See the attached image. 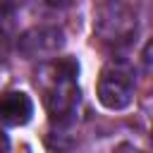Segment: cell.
I'll return each instance as SVG.
<instances>
[{"mask_svg": "<svg viewBox=\"0 0 153 153\" xmlns=\"http://www.w3.org/2000/svg\"><path fill=\"white\" fill-rule=\"evenodd\" d=\"M65 45V31L55 24H38L17 38V53L26 60H48Z\"/></svg>", "mask_w": 153, "mask_h": 153, "instance_id": "obj_4", "label": "cell"}, {"mask_svg": "<svg viewBox=\"0 0 153 153\" xmlns=\"http://www.w3.org/2000/svg\"><path fill=\"white\" fill-rule=\"evenodd\" d=\"M33 115V100L29 93L10 88L0 93V124L2 127H22Z\"/></svg>", "mask_w": 153, "mask_h": 153, "instance_id": "obj_5", "label": "cell"}, {"mask_svg": "<svg viewBox=\"0 0 153 153\" xmlns=\"http://www.w3.org/2000/svg\"><path fill=\"white\" fill-rule=\"evenodd\" d=\"M98 100L105 110H124L136 93V69L127 60H110L98 74Z\"/></svg>", "mask_w": 153, "mask_h": 153, "instance_id": "obj_3", "label": "cell"}, {"mask_svg": "<svg viewBox=\"0 0 153 153\" xmlns=\"http://www.w3.org/2000/svg\"><path fill=\"white\" fill-rule=\"evenodd\" d=\"M26 0H0V17H12Z\"/></svg>", "mask_w": 153, "mask_h": 153, "instance_id": "obj_7", "label": "cell"}, {"mask_svg": "<svg viewBox=\"0 0 153 153\" xmlns=\"http://www.w3.org/2000/svg\"><path fill=\"white\" fill-rule=\"evenodd\" d=\"M36 86L55 124H67L79 108V65L72 57H50L36 69Z\"/></svg>", "mask_w": 153, "mask_h": 153, "instance_id": "obj_1", "label": "cell"}, {"mask_svg": "<svg viewBox=\"0 0 153 153\" xmlns=\"http://www.w3.org/2000/svg\"><path fill=\"white\" fill-rule=\"evenodd\" d=\"M7 148H10V139H7V134L0 127V151H7Z\"/></svg>", "mask_w": 153, "mask_h": 153, "instance_id": "obj_8", "label": "cell"}, {"mask_svg": "<svg viewBox=\"0 0 153 153\" xmlns=\"http://www.w3.org/2000/svg\"><path fill=\"white\" fill-rule=\"evenodd\" d=\"M139 31V17L129 0H100L93 12V33L96 38L110 48L122 50L131 45Z\"/></svg>", "mask_w": 153, "mask_h": 153, "instance_id": "obj_2", "label": "cell"}, {"mask_svg": "<svg viewBox=\"0 0 153 153\" xmlns=\"http://www.w3.org/2000/svg\"><path fill=\"white\" fill-rule=\"evenodd\" d=\"M7 19H10V17H0V62L7 57V50H10V38H12Z\"/></svg>", "mask_w": 153, "mask_h": 153, "instance_id": "obj_6", "label": "cell"}]
</instances>
